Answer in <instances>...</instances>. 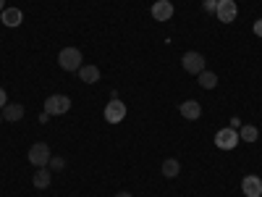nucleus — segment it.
I'll list each match as a JSON object with an SVG mask.
<instances>
[{
    "label": "nucleus",
    "mask_w": 262,
    "mask_h": 197,
    "mask_svg": "<svg viewBox=\"0 0 262 197\" xmlns=\"http://www.w3.org/2000/svg\"><path fill=\"white\" fill-rule=\"evenodd\" d=\"M58 63L63 71H79L81 69V53L76 48H63L58 53Z\"/></svg>",
    "instance_id": "nucleus-1"
},
{
    "label": "nucleus",
    "mask_w": 262,
    "mask_h": 197,
    "mask_svg": "<svg viewBox=\"0 0 262 197\" xmlns=\"http://www.w3.org/2000/svg\"><path fill=\"white\" fill-rule=\"evenodd\" d=\"M50 147H48V142H34L32 147H29V163H34L37 168H45L48 163H50Z\"/></svg>",
    "instance_id": "nucleus-2"
},
{
    "label": "nucleus",
    "mask_w": 262,
    "mask_h": 197,
    "mask_svg": "<svg viewBox=\"0 0 262 197\" xmlns=\"http://www.w3.org/2000/svg\"><path fill=\"white\" fill-rule=\"evenodd\" d=\"M238 142H242V137H238V131L231 129V126L221 129V131L215 134V147H221V150H233Z\"/></svg>",
    "instance_id": "nucleus-3"
},
{
    "label": "nucleus",
    "mask_w": 262,
    "mask_h": 197,
    "mask_svg": "<svg viewBox=\"0 0 262 197\" xmlns=\"http://www.w3.org/2000/svg\"><path fill=\"white\" fill-rule=\"evenodd\" d=\"M69 108H71V97H66V95H50L45 100V111L50 116H63V113H69Z\"/></svg>",
    "instance_id": "nucleus-4"
},
{
    "label": "nucleus",
    "mask_w": 262,
    "mask_h": 197,
    "mask_svg": "<svg viewBox=\"0 0 262 197\" xmlns=\"http://www.w3.org/2000/svg\"><path fill=\"white\" fill-rule=\"evenodd\" d=\"M215 16L223 21V24H231L238 16V8H236V0H217V8H215Z\"/></svg>",
    "instance_id": "nucleus-5"
},
{
    "label": "nucleus",
    "mask_w": 262,
    "mask_h": 197,
    "mask_svg": "<svg viewBox=\"0 0 262 197\" xmlns=\"http://www.w3.org/2000/svg\"><path fill=\"white\" fill-rule=\"evenodd\" d=\"M181 63H184V71H189V74H194V76L205 71V58H202L200 53H194V50L184 53Z\"/></svg>",
    "instance_id": "nucleus-6"
},
{
    "label": "nucleus",
    "mask_w": 262,
    "mask_h": 197,
    "mask_svg": "<svg viewBox=\"0 0 262 197\" xmlns=\"http://www.w3.org/2000/svg\"><path fill=\"white\" fill-rule=\"evenodd\" d=\"M126 119V105L121 100H111L105 105V121L107 124H121Z\"/></svg>",
    "instance_id": "nucleus-7"
},
{
    "label": "nucleus",
    "mask_w": 262,
    "mask_h": 197,
    "mask_svg": "<svg viewBox=\"0 0 262 197\" xmlns=\"http://www.w3.org/2000/svg\"><path fill=\"white\" fill-rule=\"evenodd\" d=\"M152 18H155V21L173 18V3H170V0H155V3H152Z\"/></svg>",
    "instance_id": "nucleus-8"
},
{
    "label": "nucleus",
    "mask_w": 262,
    "mask_h": 197,
    "mask_svg": "<svg viewBox=\"0 0 262 197\" xmlns=\"http://www.w3.org/2000/svg\"><path fill=\"white\" fill-rule=\"evenodd\" d=\"M242 192H244L247 197H259V194H262V179H259V176H244Z\"/></svg>",
    "instance_id": "nucleus-9"
},
{
    "label": "nucleus",
    "mask_w": 262,
    "mask_h": 197,
    "mask_svg": "<svg viewBox=\"0 0 262 197\" xmlns=\"http://www.w3.org/2000/svg\"><path fill=\"white\" fill-rule=\"evenodd\" d=\"M181 116L186 119V121H196L202 116V105L196 103V100H184L181 103Z\"/></svg>",
    "instance_id": "nucleus-10"
},
{
    "label": "nucleus",
    "mask_w": 262,
    "mask_h": 197,
    "mask_svg": "<svg viewBox=\"0 0 262 197\" xmlns=\"http://www.w3.org/2000/svg\"><path fill=\"white\" fill-rule=\"evenodd\" d=\"M21 119H24V105H18V103H8V105L3 108V121L16 124V121H21Z\"/></svg>",
    "instance_id": "nucleus-11"
},
{
    "label": "nucleus",
    "mask_w": 262,
    "mask_h": 197,
    "mask_svg": "<svg viewBox=\"0 0 262 197\" xmlns=\"http://www.w3.org/2000/svg\"><path fill=\"white\" fill-rule=\"evenodd\" d=\"M0 21H3L6 27H21V21H24V13H21L18 8H6L3 13H0Z\"/></svg>",
    "instance_id": "nucleus-12"
},
{
    "label": "nucleus",
    "mask_w": 262,
    "mask_h": 197,
    "mask_svg": "<svg viewBox=\"0 0 262 197\" xmlns=\"http://www.w3.org/2000/svg\"><path fill=\"white\" fill-rule=\"evenodd\" d=\"M79 76H81V82H86V84H95V82H100V69H97V66H81Z\"/></svg>",
    "instance_id": "nucleus-13"
},
{
    "label": "nucleus",
    "mask_w": 262,
    "mask_h": 197,
    "mask_svg": "<svg viewBox=\"0 0 262 197\" xmlns=\"http://www.w3.org/2000/svg\"><path fill=\"white\" fill-rule=\"evenodd\" d=\"M34 187L37 189H48L50 187V171H48V166L45 168H37V173H34Z\"/></svg>",
    "instance_id": "nucleus-14"
},
{
    "label": "nucleus",
    "mask_w": 262,
    "mask_h": 197,
    "mask_svg": "<svg viewBox=\"0 0 262 197\" xmlns=\"http://www.w3.org/2000/svg\"><path fill=\"white\" fill-rule=\"evenodd\" d=\"M196 82H200V87H205V90H215L217 87V76L212 71H202V74H196Z\"/></svg>",
    "instance_id": "nucleus-15"
},
{
    "label": "nucleus",
    "mask_w": 262,
    "mask_h": 197,
    "mask_svg": "<svg viewBox=\"0 0 262 197\" xmlns=\"http://www.w3.org/2000/svg\"><path fill=\"white\" fill-rule=\"evenodd\" d=\"M179 171H181V163H179L176 158H168V161H163V176L173 179V176H179Z\"/></svg>",
    "instance_id": "nucleus-16"
},
{
    "label": "nucleus",
    "mask_w": 262,
    "mask_h": 197,
    "mask_svg": "<svg viewBox=\"0 0 262 197\" xmlns=\"http://www.w3.org/2000/svg\"><path fill=\"white\" fill-rule=\"evenodd\" d=\"M238 137H242V142H257L259 131H257V126H252V124H244L242 129H238Z\"/></svg>",
    "instance_id": "nucleus-17"
},
{
    "label": "nucleus",
    "mask_w": 262,
    "mask_h": 197,
    "mask_svg": "<svg viewBox=\"0 0 262 197\" xmlns=\"http://www.w3.org/2000/svg\"><path fill=\"white\" fill-rule=\"evenodd\" d=\"M48 166H50L53 171H63V168H66V161H63V158H50Z\"/></svg>",
    "instance_id": "nucleus-18"
},
{
    "label": "nucleus",
    "mask_w": 262,
    "mask_h": 197,
    "mask_svg": "<svg viewBox=\"0 0 262 197\" xmlns=\"http://www.w3.org/2000/svg\"><path fill=\"white\" fill-rule=\"evenodd\" d=\"M202 8H205L207 13H212V11L217 8V0H205V3H202Z\"/></svg>",
    "instance_id": "nucleus-19"
},
{
    "label": "nucleus",
    "mask_w": 262,
    "mask_h": 197,
    "mask_svg": "<svg viewBox=\"0 0 262 197\" xmlns=\"http://www.w3.org/2000/svg\"><path fill=\"white\" fill-rule=\"evenodd\" d=\"M6 100H8V95H6V90H3V87H0V111H3V108L8 105Z\"/></svg>",
    "instance_id": "nucleus-20"
},
{
    "label": "nucleus",
    "mask_w": 262,
    "mask_h": 197,
    "mask_svg": "<svg viewBox=\"0 0 262 197\" xmlns=\"http://www.w3.org/2000/svg\"><path fill=\"white\" fill-rule=\"evenodd\" d=\"M254 34H257V37H262V18H259V21H254Z\"/></svg>",
    "instance_id": "nucleus-21"
},
{
    "label": "nucleus",
    "mask_w": 262,
    "mask_h": 197,
    "mask_svg": "<svg viewBox=\"0 0 262 197\" xmlns=\"http://www.w3.org/2000/svg\"><path fill=\"white\" fill-rule=\"evenodd\" d=\"M228 126H231V129H236V131H238V129H242V121H238V119H231V124H228Z\"/></svg>",
    "instance_id": "nucleus-22"
},
{
    "label": "nucleus",
    "mask_w": 262,
    "mask_h": 197,
    "mask_svg": "<svg viewBox=\"0 0 262 197\" xmlns=\"http://www.w3.org/2000/svg\"><path fill=\"white\" fill-rule=\"evenodd\" d=\"M116 197H131V192H118Z\"/></svg>",
    "instance_id": "nucleus-23"
},
{
    "label": "nucleus",
    "mask_w": 262,
    "mask_h": 197,
    "mask_svg": "<svg viewBox=\"0 0 262 197\" xmlns=\"http://www.w3.org/2000/svg\"><path fill=\"white\" fill-rule=\"evenodd\" d=\"M6 11V0H0V13H3Z\"/></svg>",
    "instance_id": "nucleus-24"
},
{
    "label": "nucleus",
    "mask_w": 262,
    "mask_h": 197,
    "mask_svg": "<svg viewBox=\"0 0 262 197\" xmlns=\"http://www.w3.org/2000/svg\"><path fill=\"white\" fill-rule=\"evenodd\" d=\"M0 124H3V111H0Z\"/></svg>",
    "instance_id": "nucleus-25"
},
{
    "label": "nucleus",
    "mask_w": 262,
    "mask_h": 197,
    "mask_svg": "<svg viewBox=\"0 0 262 197\" xmlns=\"http://www.w3.org/2000/svg\"><path fill=\"white\" fill-rule=\"evenodd\" d=\"M0 24H3V21H0Z\"/></svg>",
    "instance_id": "nucleus-26"
}]
</instances>
